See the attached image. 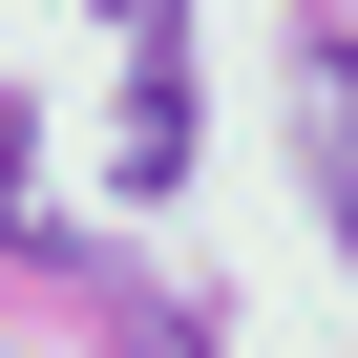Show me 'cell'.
<instances>
[{
	"label": "cell",
	"instance_id": "cell-1",
	"mask_svg": "<svg viewBox=\"0 0 358 358\" xmlns=\"http://www.w3.org/2000/svg\"><path fill=\"white\" fill-rule=\"evenodd\" d=\"M106 43H127V190H169L190 169V0H106Z\"/></svg>",
	"mask_w": 358,
	"mask_h": 358
},
{
	"label": "cell",
	"instance_id": "cell-2",
	"mask_svg": "<svg viewBox=\"0 0 358 358\" xmlns=\"http://www.w3.org/2000/svg\"><path fill=\"white\" fill-rule=\"evenodd\" d=\"M337 232H358V85H337Z\"/></svg>",
	"mask_w": 358,
	"mask_h": 358
}]
</instances>
